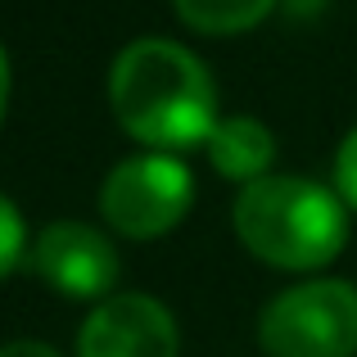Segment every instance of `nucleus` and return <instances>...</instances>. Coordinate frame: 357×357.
Listing matches in <instances>:
<instances>
[{
	"label": "nucleus",
	"mask_w": 357,
	"mask_h": 357,
	"mask_svg": "<svg viewBox=\"0 0 357 357\" xmlns=\"http://www.w3.org/2000/svg\"><path fill=\"white\" fill-rule=\"evenodd\" d=\"M258 344L267 357H353L357 289L331 276L280 289L258 317Z\"/></svg>",
	"instance_id": "obj_3"
},
{
	"label": "nucleus",
	"mask_w": 357,
	"mask_h": 357,
	"mask_svg": "<svg viewBox=\"0 0 357 357\" xmlns=\"http://www.w3.org/2000/svg\"><path fill=\"white\" fill-rule=\"evenodd\" d=\"M195 176L172 154H136L118 163L100 185V218L131 240L167 236L190 213Z\"/></svg>",
	"instance_id": "obj_4"
},
{
	"label": "nucleus",
	"mask_w": 357,
	"mask_h": 357,
	"mask_svg": "<svg viewBox=\"0 0 357 357\" xmlns=\"http://www.w3.org/2000/svg\"><path fill=\"white\" fill-rule=\"evenodd\" d=\"M236 236L253 258L285 271H317L344 249L349 218L312 176H262L236 195Z\"/></svg>",
	"instance_id": "obj_2"
},
{
	"label": "nucleus",
	"mask_w": 357,
	"mask_h": 357,
	"mask_svg": "<svg viewBox=\"0 0 357 357\" xmlns=\"http://www.w3.org/2000/svg\"><path fill=\"white\" fill-rule=\"evenodd\" d=\"M176 18L195 32L208 36H236L258 27L262 18L276 9V0H172Z\"/></svg>",
	"instance_id": "obj_8"
},
{
	"label": "nucleus",
	"mask_w": 357,
	"mask_h": 357,
	"mask_svg": "<svg viewBox=\"0 0 357 357\" xmlns=\"http://www.w3.org/2000/svg\"><path fill=\"white\" fill-rule=\"evenodd\" d=\"M0 357H59V353H54L50 344H41V340H14V344L0 349Z\"/></svg>",
	"instance_id": "obj_11"
},
{
	"label": "nucleus",
	"mask_w": 357,
	"mask_h": 357,
	"mask_svg": "<svg viewBox=\"0 0 357 357\" xmlns=\"http://www.w3.org/2000/svg\"><path fill=\"white\" fill-rule=\"evenodd\" d=\"M181 331L149 294H109L91 307L77 335V357H176Z\"/></svg>",
	"instance_id": "obj_6"
},
{
	"label": "nucleus",
	"mask_w": 357,
	"mask_h": 357,
	"mask_svg": "<svg viewBox=\"0 0 357 357\" xmlns=\"http://www.w3.org/2000/svg\"><path fill=\"white\" fill-rule=\"evenodd\" d=\"M109 105L127 136L154 149L208 145L218 127V91L204 59L167 36H140L109 68Z\"/></svg>",
	"instance_id": "obj_1"
},
{
	"label": "nucleus",
	"mask_w": 357,
	"mask_h": 357,
	"mask_svg": "<svg viewBox=\"0 0 357 357\" xmlns=\"http://www.w3.org/2000/svg\"><path fill=\"white\" fill-rule=\"evenodd\" d=\"M23 262L63 298H100L105 303L118 280L114 244L105 231L86 227V222H50L32 240Z\"/></svg>",
	"instance_id": "obj_5"
},
{
	"label": "nucleus",
	"mask_w": 357,
	"mask_h": 357,
	"mask_svg": "<svg viewBox=\"0 0 357 357\" xmlns=\"http://www.w3.org/2000/svg\"><path fill=\"white\" fill-rule=\"evenodd\" d=\"M208 158L222 176L253 185V181L267 176L271 158H276V136H271L267 122H258V118H244V114L222 118L208 136Z\"/></svg>",
	"instance_id": "obj_7"
},
{
	"label": "nucleus",
	"mask_w": 357,
	"mask_h": 357,
	"mask_svg": "<svg viewBox=\"0 0 357 357\" xmlns=\"http://www.w3.org/2000/svg\"><path fill=\"white\" fill-rule=\"evenodd\" d=\"M335 190H340L344 204L357 208V127L344 136L340 154H335Z\"/></svg>",
	"instance_id": "obj_10"
},
{
	"label": "nucleus",
	"mask_w": 357,
	"mask_h": 357,
	"mask_svg": "<svg viewBox=\"0 0 357 357\" xmlns=\"http://www.w3.org/2000/svg\"><path fill=\"white\" fill-rule=\"evenodd\" d=\"M23 253H27L23 218H18V208L0 195V276H9V271L23 262Z\"/></svg>",
	"instance_id": "obj_9"
},
{
	"label": "nucleus",
	"mask_w": 357,
	"mask_h": 357,
	"mask_svg": "<svg viewBox=\"0 0 357 357\" xmlns=\"http://www.w3.org/2000/svg\"><path fill=\"white\" fill-rule=\"evenodd\" d=\"M5 105H9V54L0 45V122H5Z\"/></svg>",
	"instance_id": "obj_12"
}]
</instances>
